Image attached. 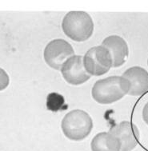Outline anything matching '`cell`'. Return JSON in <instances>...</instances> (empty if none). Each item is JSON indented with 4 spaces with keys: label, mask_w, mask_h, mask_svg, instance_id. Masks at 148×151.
<instances>
[{
    "label": "cell",
    "mask_w": 148,
    "mask_h": 151,
    "mask_svg": "<svg viewBox=\"0 0 148 151\" xmlns=\"http://www.w3.org/2000/svg\"><path fill=\"white\" fill-rule=\"evenodd\" d=\"M130 88L129 81L122 75L109 76L96 81L91 89V96L99 104H113L128 94Z\"/></svg>",
    "instance_id": "1"
},
{
    "label": "cell",
    "mask_w": 148,
    "mask_h": 151,
    "mask_svg": "<svg viewBox=\"0 0 148 151\" xmlns=\"http://www.w3.org/2000/svg\"><path fill=\"white\" fill-rule=\"evenodd\" d=\"M62 30L72 41L82 42L87 41L93 35L95 24L87 12L73 11L66 13L63 17Z\"/></svg>",
    "instance_id": "2"
},
{
    "label": "cell",
    "mask_w": 148,
    "mask_h": 151,
    "mask_svg": "<svg viewBox=\"0 0 148 151\" xmlns=\"http://www.w3.org/2000/svg\"><path fill=\"white\" fill-rule=\"evenodd\" d=\"M94 123L85 110L75 109L66 113L61 122V129L69 140L80 142L91 134Z\"/></svg>",
    "instance_id": "3"
},
{
    "label": "cell",
    "mask_w": 148,
    "mask_h": 151,
    "mask_svg": "<svg viewBox=\"0 0 148 151\" xmlns=\"http://www.w3.org/2000/svg\"><path fill=\"white\" fill-rule=\"evenodd\" d=\"M82 62L86 71L91 76H102L113 67L110 53L102 45L88 50L82 57Z\"/></svg>",
    "instance_id": "4"
},
{
    "label": "cell",
    "mask_w": 148,
    "mask_h": 151,
    "mask_svg": "<svg viewBox=\"0 0 148 151\" xmlns=\"http://www.w3.org/2000/svg\"><path fill=\"white\" fill-rule=\"evenodd\" d=\"M74 55V50L71 43L63 39L50 41L43 50L45 63L55 70H60L63 64Z\"/></svg>",
    "instance_id": "5"
},
{
    "label": "cell",
    "mask_w": 148,
    "mask_h": 151,
    "mask_svg": "<svg viewBox=\"0 0 148 151\" xmlns=\"http://www.w3.org/2000/svg\"><path fill=\"white\" fill-rule=\"evenodd\" d=\"M63 79L72 86H80L90 79L91 76L86 71L82 57L74 55L63 64L60 70Z\"/></svg>",
    "instance_id": "6"
},
{
    "label": "cell",
    "mask_w": 148,
    "mask_h": 151,
    "mask_svg": "<svg viewBox=\"0 0 148 151\" xmlns=\"http://www.w3.org/2000/svg\"><path fill=\"white\" fill-rule=\"evenodd\" d=\"M121 142V151H132L139 142V129L134 123L123 121L114 125L109 130Z\"/></svg>",
    "instance_id": "7"
},
{
    "label": "cell",
    "mask_w": 148,
    "mask_h": 151,
    "mask_svg": "<svg viewBox=\"0 0 148 151\" xmlns=\"http://www.w3.org/2000/svg\"><path fill=\"white\" fill-rule=\"evenodd\" d=\"M101 45L110 53L113 68H118L126 63L129 57L130 50L128 44L123 38L116 35L107 36L103 40Z\"/></svg>",
    "instance_id": "8"
},
{
    "label": "cell",
    "mask_w": 148,
    "mask_h": 151,
    "mask_svg": "<svg viewBox=\"0 0 148 151\" xmlns=\"http://www.w3.org/2000/svg\"><path fill=\"white\" fill-rule=\"evenodd\" d=\"M122 76L129 81L131 88L128 94L140 96L148 91V71L139 66H134L126 70Z\"/></svg>",
    "instance_id": "9"
},
{
    "label": "cell",
    "mask_w": 148,
    "mask_h": 151,
    "mask_svg": "<svg viewBox=\"0 0 148 151\" xmlns=\"http://www.w3.org/2000/svg\"><path fill=\"white\" fill-rule=\"evenodd\" d=\"M91 151H121V142L110 132H101L92 138Z\"/></svg>",
    "instance_id": "10"
},
{
    "label": "cell",
    "mask_w": 148,
    "mask_h": 151,
    "mask_svg": "<svg viewBox=\"0 0 148 151\" xmlns=\"http://www.w3.org/2000/svg\"><path fill=\"white\" fill-rule=\"evenodd\" d=\"M10 84V77L3 68L0 67V91H4Z\"/></svg>",
    "instance_id": "11"
},
{
    "label": "cell",
    "mask_w": 148,
    "mask_h": 151,
    "mask_svg": "<svg viewBox=\"0 0 148 151\" xmlns=\"http://www.w3.org/2000/svg\"><path fill=\"white\" fill-rule=\"evenodd\" d=\"M142 116H143V119L144 122L148 126V102L143 106V111H142Z\"/></svg>",
    "instance_id": "12"
},
{
    "label": "cell",
    "mask_w": 148,
    "mask_h": 151,
    "mask_svg": "<svg viewBox=\"0 0 148 151\" xmlns=\"http://www.w3.org/2000/svg\"><path fill=\"white\" fill-rule=\"evenodd\" d=\"M147 65H148V58H147Z\"/></svg>",
    "instance_id": "13"
}]
</instances>
